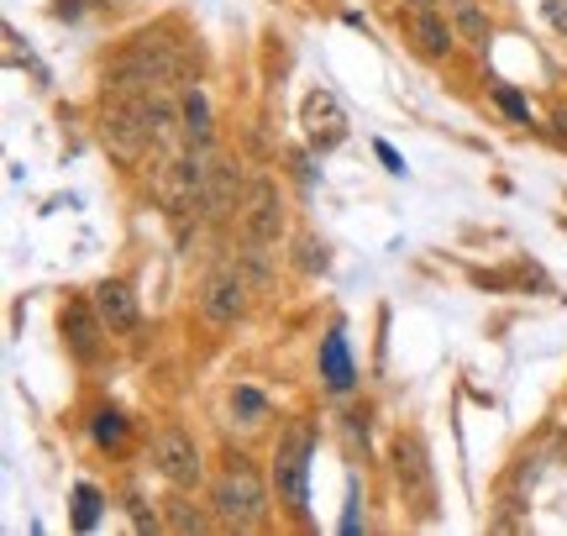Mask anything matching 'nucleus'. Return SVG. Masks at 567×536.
<instances>
[{"instance_id": "obj_1", "label": "nucleus", "mask_w": 567, "mask_h": 536, "mask_svg": "<svg viewBox=\"0 0 567 536\" xmlns=\"http://www.w3.org/2000/svg\"><path fill=\"white\" fill-rule=\"evenodd\" d=\"M189 74V59H184L179 48L168 38H153V32H142L132 48H126L122 59L111 63V74H105V84H111V95H126V101H137V95H153V90H163V84H174Z\"/></svg>"}, {"instance_id": "obj_2", "label": "nucleus", "mask_w": 567, "mask_h": 536, "mask_svg": "<svg viewBox=\"0 0 567 536\" xmlns=\"http://www.w3.org/2000/svg\"><path fill=\"white\" fill-rule=\"evenodd\" d=\"M210 505H216V520L226 526H258L268 516V484L258 478V468H247L243 457L216 478V489H210Z\"/></svg>"}, {"instance_id": "obj_3", "label": "nucleus", "mask_w": 567, "mask_h": 536, "mask_svg": "<svg viewBox=\"0 0 567 536\" xmlns=\"http://www.w3.org/2000/svg\"><path fill=\"white\" fill-rule=\"evenodd\" d=\"M105 143L116 158L137 164L142 153L153 147V132H147V111H142V95L126 101V95H111V111H105Z\"/></svg>"}, {"instance_id": "obj_4", "label": "nucleus", "mask_w": 567, "mask_h": 536, "mask_svg": "<svg viewBox=\"0 0 567 536\" xmlns=\"http://www.w3.org/2000/svg\"><path fill=\"white\" fill-rule=\"evenodd\" d=\"M310 447H316V432L310 426H295V432L279 442V457H274V478H279V495L305 511V474H310Z\"/></svg>"}, {"instance_id": "obj_5", "label": "nucleus", "mask_w": 567, "mask_h": 536, "mask_svg": "<svg viewBox=\"0 0 567 536\" xmlns=\"http://www.w3.org/2000/svg\"><path fill=\"white\" fill-rule=\"evenodd\" d=\"M247 310V285L237 268H216V274H205L200 285V316L210 327H231L237 316Z\"/></svg>"}, {"instance_id": "obj_6", "label": "nucleus", "mask_w": 567, "mask_h": 536, "mask_svg": "<svg viewBox=\"0 0 567 536\" xmlns=\"http://www.w3.org/2000/svg\"><path fill=\"white\" fill-rule=\"evenodd\" d=\"M243 231L252 237V243H279L284 231V200L279 189H274V179H252L247 185V206H243Z\"/></svg>"}, {"instance_id": "obj_7", "label": "nucleus", "mask_w": 567, "mask_h": 536, "mask_svg": "<svg viewBox=\"0 0 567 536\" xmlns=\"http://www.w3.org/2000/svg\"><path fill=\"white\" fill-rule=\"evenodd\" d=\"M305 137L321 147V153H331V147L347 143V111H342V101H337L331 90L305 95Z\"/></svg>"}, {"instance_id": "obj_8", "label": "nucleus", "mask_w": 567, "mask_h": 536, "mask_svg": "<svg viewBox=\"0 0 567 536\" xmlns=\"http://www.w3.org/2000/svg\"><path fill=\"white\" fill-rule=\"evenodd\" d=\"M153 463H158V474L174 484V489H195L200 484V453H195V442L184 432H163L158 436V453H153Z\"/></svg>"}, {"instance_id": "obj_9", "label": "nucleus", "mask_w": 567, "mask_h": 536, "mask_svg": "<svg viewBox=\"0 0 567 536\" xmlns=\"http://www.w3.org/2000/svg\"><path fill=\"white\" fill-rule=\"evenodd\" d=\"M237 189H243V174H237V164H231V158H216V164H210V174H205L200 210L210 216V221L231 216V210H237Z\"/></svg>"}, {"instance_id": "obj_10", "label": "nucleus", "mask_w": 567, "mask_h": 536, "mask_svg": "<svg viewBox=\"0 0 567 536\" xmlns=\"http://www.w3.org/2000/svg\"><path fill=\"white\" fill-rule=\"evenodd\" d=\"M101 327H105V316L95 310V300L90 306L74 300V306L63 310V342L74 348V358H95L101 352Z\"/></svg>"}, {"instance_id": "obj_11", "label": "nucleus", "mask_w": 567, "mask_h": 536, "mask_svg": "<svg viewBox=\"0 0 567 536\" xmlns=\"http://www.w3.org/2000/svg\"><path fill=\"white\" fill-rule=\"evenodd\" d=\"M90 300H95V310L105 316V327H111V331H132V327H137V316H142L137 295H132L122 279H105V285H95V295H90Z\"/></svg>"}, {"instance_id": "obj_12", "label": "nucleus", "mask_w": 567, "mask_h": 536, "mask_svg": "<svg viewBox=\"0 0 567 536\" xmlns=\"http://www.w3.org/2000/svg\"><path fill=\"white\" fill-rule=\"evenodd\" d=\"M394 474H400V484H405L415 499H431V463H425L421 442H410V436L394 442Z\"/></svg>"}, {"instance_id": "obj_13", "label": "nucleus", "mask_w": 567, "mask_h": 536, "mask_svg": "<svg viewBox=\"0 0 567 536\" xmlns=\"http://www.w3.org/2000/svg\"><path fill=\"white\" fill-rule=\"evenodd\" d=\"M410 38L421 42L425 59H446V53H452V42H457L452 38V27H446L431 6H415V17H410Z\"/></svg>"}, {"instance_id": "obj_14", "label": "nucleus", "mask_w": 567, "mask_h": 536, "mask_svg": "<svg viewBox=\"0 0 567 536\" xmlns=\"http://www.w3.org/2000/svg\"><path fill=\"white\" fill-rule=\"evenodd\" d=\"M321 379H326V390H337V394H347V390H352V379H358L352 358H347V337H342V331H331V337L321 342Z\"/></svg>"}, {"instance_id": "obj_15", "label": "nucleus", "mask_w": 567, "mask_h": 536, "mask_svg": "<svg viewBox=\"0 0 567 536\" xmlns=\"http://www.w3.org/2000/svg\"><path fill=\"white\" fill-rule=\"evenodd\" d=\"M179 116H184V143L210 147V105H205V90H200V84H189V90H184Z\"/></svg>"}, {"instance_id": "obj_16", "label": "nucleus", "mask_w": 567, "mask_h": 536, "mask_svg": "<svg viewBox=\"0 0 567 536\" xmlns=\"http://www.w3.org/2000/svg\"><path fill=\"white\" fill-rule=\"evenodd\" d=\"M452 21H457V32H463L467 42H488V17L473 0H452Z\"/></svg>"}, {"instance_id": "obj_17", "label": "nucleus", "mask_w": 567, "mask_h": 536, "mask_svg": "<svg viewBox=\"0 0 567 536\" xmlns=\"http://www.w3.org/2000/svg\"><path fill=\"white\" fill-rule=\"evenodd\" d=\"M95 520H101V489H95V484H80V489H74V526L90 532Z\"/></svg>"}, {"instance_id": "obj_18", "label": "nucleus", "mask_w": 567, "mask_h": 536, "mask_svg": "<svg viewBox=\"0 0 567 536\" xmlns=\"http://www.w3.org/2000/svg\"><path fill=\"white\" fill-rule=\"evenodd\" d=\"M90 432H95V442H101V447H122V442H126V421L116 411H101Z\"/></svg>"}, {"instance_id": "obj_19", "label": "nucleus", "mask_w": 567, "mask_h": 536, "mask_svg": "<svg viewBox=\"0 0 567 536\" xmlns=\"http://www.w3.org/2000/svg\"><path fill=\"white\" fill-rule=\"evenodd\" d=\"M237 258L247 264V279H258V285H268V274H274V264H268V243H252V237H247V248L237 252Z\"/></svg>"}, {"instance_id": "obj_20", "label": "nucleus", "mask_w": 567, "mask_h": 536, "mask_svg": "<svg viewBox=\"0 0 567 536\" xmlns=\"http://www.w3.org/2000/svg\"><path fill=\"white\" fill-rule=\"evenodd\" d=\"M168 526H174V532H205L210 520H205V511H195V505H174V511H168Z\"/></svg>"}, {"instance_id": "obj_21", "label": "nucleus", "mask_w": 567, "mask_h": 536, "mask_svg": "<svg viewBox=\"0 0 567 536\" xmlns=\"http://www.w3.org/2000/svg\"><path fill=\"white\" fill-rule=\"evenodd\" d=\"M231 405H237V415H243V421H258V415L268 411L258 390H237V394H231Z\"/></svg>"}, {"instance_id": "obj_22", "label": "nucleus", "mask_w": 567, "mask_h": 536, "mask_svg": "<svg viewBox=\"0 0 567 536\" xmlns=\"http://www.w3.org/2000/svg\"><path fill=\"white\" fill-rule=\"evenodd\" d=\"M300 252H305V258H300L305 268H326V252L316 248V243H310V237H305V243H300Z\"/></svg>"}, {"instance_id": "obj_23", "label": "nucleus", "mask_w": 567, "mask_h": 536, "mask_svg": "<svg viewBox=\"0 0 567 536\" xmlns=\"http://www.w3.org/2000/svg\"><path fill=\"white\" fill-rule=\"evenodd\" d=\"M499 105H505L509 116H520V122H526V101H520L515 90H499Z\"/></svg>"}, {"instance_id": "obj_24", "label": "nucleus", "mask_w": 567, "mask_h": 536, "mask_svg": "<svg viewBox=\"0 0 567 536\" xmlns=\"http://www.w3.org/2000/svg\"><path fill=\"white\" fill-rule=\"evenodd\" d=\"M379 158H384V168H389V174H405V158H400V153H394V147H389V143H379Z\"/></svg>"}, {"instance_id": "obj_25", "label": "nucleus", "mask_w": 567, "mask_h": 536, "mask_svg": "<svg viewBox=\"0 0 567 536\" xmlns=\"http://www.w3.org/2000/svg\"><path fill=\"white\" fill-rule=\"evenodd\" d=\"M547 17L557 32H567V0H547Z\"/></svg>"}, {"instance_id": "obj_26", "label": "nucleus", "mask_w": 567, "mask_h": 536, "mask_svg": "<svg viewBox=\"0 0 567 536\" xmlns=\"http://www.w3.org/2000/svg\"><path fill=\"white\" fill-rule=\"evenodd\" d=\"M557 132H563V137H567V105H563V111H557Z\"/></svg>"}, {"instance_id": "obj_27", "label": "nucleus", "mask_w": 567, "mask_h": 536, "mask_svg": "<svg viewBox=\"0 0 567 536\" xmlns=\"http://www.w3.org/2000/svg\"><path fill=\"white\" fill-rule=\"evenodd\" d=\"M410 6H436V0H410Z\"/></svg>"}]
</instances>
